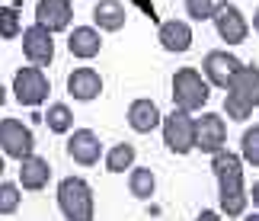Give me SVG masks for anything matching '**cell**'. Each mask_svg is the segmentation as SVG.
Instances as JSON below:
<instances>
[{"instance_id": "6da1fadb", "label": "cell", "mask_w": 259, "mask_h": 221, "mask_svg": "<svg viewBox=\"0 0 259 221\" xmlns=\"http://www.w3.org/2000/svg\"><path fill=\"white\" fill-rule=\"evenodd\" d=\"M58 208L64 221H93L96 218V196L93 186L80 176H64L58 183Z\"/></svg>"}, {"instance_id": "7a4b0ae2", "label": "cell", "mask_w": 259, "mask_h": 221, "mask_svg": "<svg viewBox=\"0 0 259 221\" xmlns=\"http://www.w3.org/2000/svg\"><path fill=\"white\" fill-rule=\"evenodd\" d=\"M173 103L176 109H183V113H202L208 96H211V84L202 77V71L198 67H179V71L173 74Z\"/></svg>"}, {"instance_id": "3957f363", "label": "cell", "mask_w": 259, "mask_h": 221, "mask_svg": "<svg viewBox=\"0 0 259 221\" xmlns=\"http://www.w3.org/2000/svg\"><path fill=\"white\" fill-rule=\"evenodd\" d=\"M48 96H52V80L45 77V67H35V64L19 67L13 77V99L16 103L35 109V106L48 103Z\"/></svg>"}, {"instance_id": "277c9868", "label": "cell", "mask_w": 259, "mask_h": 221, "mask_svg": "<svg viewBox=\"0 0 259 221\" xmlns=\"http://www.w3.org/2000/svg\"><path fill=\"white\" fill-rule=\"evenodd\" d=\"M160 132H163V144L173 151V154L186 157L195 151V116L192 113H183V109H173V113L163 116L160 122Z\"/></svg>"}, {"instance_id": "5b68a950", "label": "cell", "mask_w": 259, "mask_h": 221, "mask_svg": "<svg viewBox=\"0 0 259 221\" xmlns=\"http://www.w3.org/2000/svg\"><path fill=\"white\" fill-rule=\"evenodd\" d=\"M211 23L218 29V35H221L224 45H243L246 39H250V23H246V16L240 13V7L231 4V0H218L214 4V16Z\"/></svg>"}, {"instance_id": "8992f818", "label": "cell", "mask_w": 259, "mask_h": 221, "mask_svg": "<svg viewBox=\"0 0 259 221\" xmlns=\"http://www.w3.org/2000/svg\"><path fill=\"white\" fill-rule=\"evenodd\" d=\"M0 151L4 157L26 160L29 154H35V135L23 119H0Z\"/></svg>"}, {"instance_id": "52a82bcc", "label": "cell", "mask_w": 259, "mask_h": 221, "mask_svg": "<svg viewBox=\"0 0 259 221\" xmlns=\"http://www.w3.org/2000/svg\"><path fill=\"white\" fill-rule=\"evenodd\" d=\"M227 148V119L221 113H205L195 119V151L202 154H214V151Z\"/></svg>"}, {"instance_id": "ba28073f", "label": "cell", "mask_w": 259, "mask_h": 221, "mask_svg": "<svg viewBox=\"0 0 259 221\" xmlns=\"http://www.w3.org/2000/svg\"><path fill=\"white\" fill-rule=\"evenodd\" d=\"M240 67H243V61H240L234 52L218 48V52H208V55H205V61H202V77H205L211 87L227 90V87H231V80H234V74L240 71Z\"/></svg>"}, {"instance_id": "9c48e42d", "label": "cell", "mask_w": 259, "mask_h": 221, "mask_svg": "<svg viewBox=\"0 0 259 221\" xmlns=\"http://www.w3.org/2000/svg\"><path fill=\"white\" fill-rule=\"evenodd\" d=\"M19 39H23V55H26L29 64L48 67L55 61V39H52V32H48L45 26H38V23L26 26Z\"/></svg>"}, {"instance_id": "30bf717a", "label": "cell", "mask_w": 259, "mask_h": 221, "mask_svg": "<svg viewBox=\"0 0 259 221\" xmlns=\"http://www.w3.org/2000/svg\"><path fill=\"white\" fill-rule=\"evenodd\" d=\"M67 157L77 167H96L103 160V141L93 128H74L67 135Z\"/></svg>"}, {"instance_id": "8fae6325", "label": "cell", "mask_w": 259, "mask_h": 221, "mask_svg": "<svg viewBox=\"0 0 259 221\" xmlns=\"http://www.w3.org/2000/svg\"><path fill=\"white\" fill-rule=\"evenodd\" d=\"M35 23L45 26L48 32H64V29L74 26V4H64V0H38L35 4Z\"/></svg>"}, {"instance_id": "7c38bea8", "label": "cell", "mask_w": 259, "mask_h": 221, "mask_svg": "<svg viewBox=\"0 0 259 221\" xmlns=\"http://www.w3.org/2000/svg\"><path fill=\"white\" fill-rule=\"evenodd\" d=\"M157 42H160L163 52L183 55V52L192 48L195 32H192V26H189V23H183V19H163L160 29H157Z\"/></svg>"}, {"instance_id": "4fadbf2b", "label": "cell", "mask_w": 259, "mask_h": 221, "mask_svg": "<svg viewBox=\"0 0 259 221\" xmlns=\"http://www.w3.org/2000/svg\"><path fill=\"white\" fill-rule=\"evenodd\" d=\"M67 93L77 103H93V99L103 96V74L93 71V67H77V71L67 74Z\"/></svg>"}, {"instance_id": "5bb4252c", "label": "cell", "mask_w": 259, "mask_h": 221, "mask_svg": "<svg viewBox=\"0 0 259 221\" xmlns=\"http://www.w3.org/2000/svg\"><path fill=\"white\" fill-rule=\"evenodd\" d=\"M218 205H221V215H227V218H240L246 212V186H243V176L218 179Z\"/></svg>"}, {"instance_id": "9a60e30c", "label": "cell", "mask_w": 259, "mask_h": 221, "mask_svg": "<svg viewBox=\"0 0 259 221\" xmlns=\"http://www.w3.org/2000/svg\"><path fill=\"white\" fill-rule=\"evenodd\" d=\"M52 183V164L38 154H29L26 160H19V189L26 193H42Z\"/></svg>"}, {"instance_id": "2e32d148", "label": "cell", "mask_w": 259, "mask_h": 221, "mask_svg": "<svg viewBox=\"0 0 259 221\" xmlns=\"http://www.w3.org/2000/svg\"><path fill=\"white\" fill-rule=\"evenodd\" d=\"M67 52L80 61H93V58L103 52V35H99L96 26H74L71 35H67Z\"/></svg>"}, {"instance_id": "e0dca14e", "label": "cell", "mask_w": 259, "mask_h": 221, "mask_svg": "<svg viewBox=\"0 0 259 221\" xmlns=\"http://www.w3.org/2000/svg\"><path fill=\"white\" fill-rule=\"evenodd\" d=\"M160 122H163V113L157 109L154 99L138 96L135 103L128 106V125H132L138 135H151L154 128H160Z\"/></svg>"}, {"instance_id": "ac0fdd59", "label": "cell", "mask_w": 259, "mask_h": 221, "mask_svg": "<svg viewBox=\"0 0 259 221\" xmlns=\"http://www.w3.org/2000/svg\"><path fill=\"white\" fill-rule=\"evenodd\" d=\"M125 23H128V13H125L122 0H96V7H93V26L96 29L118 32V29H125Z\"/></svg>"}, {"instance_id": "d6986e66", "label": "cell", "mask_w": 259, "mask_h": 221, "mask_svg": "<svg viewBox=\"0 0 259 221\" xmlns=\"http://www.w3.org/2000/svg\"><path fill=\"white\" fill-rule=\"evenodd\" d=\"M231 93H237V96H243L250 106H256L259 109V67L256 64H243L240 71L234 74V80H231Z\"/></svg>"}, {"instance_id": "ffe728a7", "label": "cell", "mask_w": 259, "mask_h": 221, "mask_svg": "<svg viewBox=\"0 0 259 221\" xmlns=\"http://www.w3.org/2000/svg\"><path fill=\"white\" fill-rule=\"evenodd\" d=\"M128 193H132L135 199H141V202L154 199V193H157L154 170L151 167H132V170H128Z\"/></svg>"}, {"instance_id": "44dd1931", "label": "cell", "mask_w": 259, "mask_h": 221, "mask_svg": "<svg viewBox=\"0 0 259 221\" xmlns=\"http://www.w3.org/2000/svg\"><path fill=\"white\" fill-rule=\"evenodd\" d=\"M211 173L214 179H231V176H243V157L237 151H214L211 154Z\"/></svg>"}, {"instance_id": "7402d4cb", "label": "cell", "mask_w": 259, "mask_h": 221, "mask_svg": "<svg viewBox=\"0 0 259 221\" xmlns=\"http://www.w3.org/2000/svg\"><path fill=\"white\" fill-rule=\"evenodd\" d=\"M45 125L52 135H71L74 132V109L67 103H48L45 109Z\"/></svg>"}, {"instance_id": "603a6c76", "label": "cell", "mask_w": 259, "mask_h": 221, "mask_svg": "<svg viewBox=\"0 0 259 221\" xmlns=\"http://www.w3.org/2000/svg\"><path fill=\"white\" fill-rule=\"evenodd\" d=\"M106 170L109 173H128V170L135 167V160H138V151L128 144V141H118L106 151Z\"/></svg>"}, {"instance_id": "cb8c5ba5", "label": "cell", "mask_w": 259, "mask_h": 221, "mask_svg": "<svg viewBox=\"0 0 259 221\" xmlns=\"http://www.w3.org/2000/svg\"><path fill=\"white\" fill-rule=\"evenodd\" d=\"M253 109L256 106H250L243 96H237V93H231V90H224V119H231V122H250V116H253Z\"/></svg>"}, {"instance_id": "d4e9b609", "label": "cell", "mask_w": 259, "mask_h": 221, "mask_svg": "<svg viewBox=\"0 0 259 221\" xmlns=\"http://www.w3.org/2000/svg\"><path fill=\"white\" fill-rule=\"evenodd\" d=\"M19 205H23V189H19V183H7V179H0V215H4V218L16 215Z\"/></svg>"}, {"instance_id": "484cf974", "label": "cell", "mask_w": 259, "mask_h": 221, "mask_svg": "<svg viewBox=\"0 0 259 221\" xmlns=\"http://www.w3.org/2000/svg\"><path fill=\"white\" fill-rule=\"evenodd\" d=\"M23 35V19H19V7H0V39H19Z\"/></svg>"}, {"instance_id": "4316f807", "label": "cell", "mask_w": 259, "mask_h": 221, "mask_svg": "<svg viewBox=\"0 0 259 221\" xmlns=\"http://www.w3.org/2000/svg\"><path fill=\"white\" fill-rule=\"evenodd\" d=\"M240 157L243 164H250L259 170V125H250L240 138Z\"/></svg>"}, {"instance_id": "83f0119b", "label": "cell", "mask_w": 259, "mask_h": 221, "mask_svg": "<svg viewBox=\"0 0 259 221\" xmlns=\"http://www.w3.org/2000/svg\"><path fill=\"white\" fill-rule=\"evenodd\" d=\"M214 4L218 0H186V16L192 23H205V19L214 16Z\"/></svg>"}, {"instance_id": "f1b7e54d", "label": "cell", "mask_w": 259, "mask_h": 221, "mask_svg": "<svg viewBox=\"0 0 259 221\" xmlns=\"http://www.w3.org/2000/svg\"><path fill=\"white\" fill-rule=\"evenodd\" d=\"M195 221H221V212H214V208H202V212L195 215Z\"/></svg>"}, {"instance_id": "f546056e", "label": "cell", "mask_w": 259, "mask_h": 221, "mask_svg": "<svg viewBox=\"0 0 259 221\" xmlns=\"http://www.w3.org/2000/svg\"><path fill=\"white\" fill-rule=\"evenodd\" d=\"M250 199H253V205H256V212H259V183L250 189Z\"/></svg>"}, {"instance_id": "4dcf8cb0", "label": "cell", "mask_w": 259, "mask_h": 221, "mask_svg": "<svg viewBox=\"0 0 259 221\" xmlns=\"http://www.w3.org/2000/svg\"><path fill=\"white\" fill-rule=\"evenodd\" d=\"M250 29H256V35H259V7H256V13H253V26Z\"/></svg>"}, {"instance_id": "1f68e13d", "label": "cell", "mask_w": 259, "mask_h": 221, "mask_svg": "<svg viewBox=\"0 0 259 221\" xmlns=\"http://www.w3.org/2000/svg\"><path fill=\"white\" fill-rule=\"evenodd\" d=\"M4 103H7V87L0 84V106H4Z\"/></svg>"}, {"instance_id": "d6a6232c", "label": "cell", "mask_w": 259, "mask_h": 221, "mask_svg": "<svg viewBox=\"0 0 259 221\" xmlns=\"http://www.w3.org/2000/svg\"><path fill=\"white\" fill-rule=\"evenodd\" d=\"M4 167H7V160H4V154H0V179H4Z\"/></svg>"}, {"instance_id": "836d02e7", "label": "cell", "mask_w": 259, "mask_h": 221, "mask_svg": "<svg viewBox=\"0 0 259 221\" xmlns=\"http://www.w3.org/2000/svg\"><path fill=\"white\" fill-rule=\"evenodd\" d=\"M243 221H259V212H253V215H246Z\"/></svg>"}, {"instance_id": "e575fe53", "label": "cell", "mask_w": 259, "mask_h": 221, "mask_svg": "<svg viewBox=\"0 0 259 221\" xmlns=\"http://www.w3.org/2000/svg\"><path fill=\"white\" fill-rule=\"evenodd\" d=\"M64 4H71V0H64Z\"/></svg>"}]
</instances>
